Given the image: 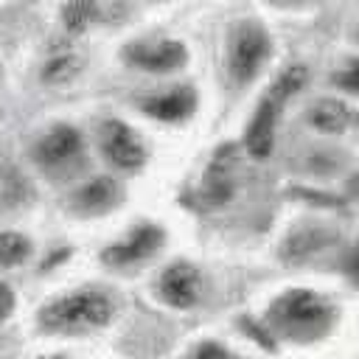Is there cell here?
<instances>
[{"instance_id":"6da1fadb","label":"cell","mask_w":359,"mask_h":359,"mask_svg":"<svg viewBox=\"0 0 359 359\" xmlns=\"http://www.w3.org/2000/svg\"><path fill=\"white\" fill-rule=\"evenodd\" d=\"M112 311L115 303L104 289L84 286L45 303L36 320L48 334H87L104 328L112 320Z\"/></svg>"},{"instance_id":"7a4b0ae2","label":"cell","mask_w":359,"mask_h":359,"mask_svg":"<svg viewBox=\"0 0 359 359\" xmlns=\"http://www.w3.org/2000/svg\"><path fill=\"white\" fill-rule=\"evenodd\" d=\"M303 81H306V70H303L300 65L286 67V70L275 79V84L269 87V93H266L264 101L258 104V109H255V115H252V121H250V126H247V135H244L247 149H250L252 157H266V154L272 151L275 126H278V118H280V112H283V104L303 87Z\"/></svg>"},{"instance_id":"3957f363","label":"cell","mask_w":359,"mask_h":359,"mask_svg":"<svg viewBox=\"0 0 359 359\" xmlns=\"http://www.w3.org/2000/svg\"><path fill=\"white\" fill-rule=\"evenodd\" d=\"M269 53H272V39L261 22H252V20L236 22L227 34V50H224L227 79L236 87L250 84L266 65Z\"/></svg>"},{"instance_id":"277c9868","label":"cell","mask_w":359,"mask_h":359,"mask_svg":"<svg viewBox=\"0 0 359 359\" xmlns=\"http://www.w3.org/2000/svg\"><path fill=\"white\" fill-rule=\"evenodd\" d=\"M34 163L48 180H70L84 165V137L70 123H56L34 143Z\"/></svg>"},{"instance_id":"5b68a950","label":"cell","mask_w":359,"mask_h":359,"mask_svg":"<svg viewBox=\"0 0 359 359\" xmlns=\"http://www.w3.org/2000/svg\"><path fill=\"white\" fill-rule=\"evenodd\" d=\"M331 306L314 294V292H286L283 297L275 300L272 306V323L294 339H311L320 337L331 325Z\"/></svg>"},{"instance_id":"8992f818","label":"cell","mask_w":359,"mask_h":359,"mask_svg":"<svg viewBox=\"0 0 359 359\" xmlns=\"http://www.w3.org/2000/svg\"><path fill=\"white\" fill-rule=\"evenodd\" d=\"M98 146H101L104 160L112 168L126 171V174L140 171L146 165V157H149L140 135L129 123L115 121V118H109V121L101 123V129H98Z\"/></svg>"},{"instance_id":"52a82bcc","label":"cell","mask_w":359,"mask_h":359,"mask_svg":"<svg viewBox=\"0 0 359 359\" xmlns=\"http://www.w3.org/2000/svg\"><path fill=\"white\" fill-rule=\"evenodd\" d=\"M123 62L146 73H174L188 62V50L177 39H137L123 48Z\"/></svg>"},{"instance_id":"ba28073f","label":"cell","mask_w":359,"mask_h":359,"mask_svg":"<svg viewBox=\"0 0 359 359\" xmlns=\"http://www.w3.org/2000/svg\"><path fill=\"white\" fill-rule=\"evenodd\" d=\"M163 238L165 236H163V230L157 224L143 222V224L132 227L121 241H115L112 247H107L101 258L109 266H132V264H140V261L151 258L163 247Z\"/></svg>"},{"instance_id":"9c48e42d","label":"cell","mask_w":359,"mask_h":359,"mask_svg":"<svg viewBox=\"0 0 359 359\" xmlns=\"http://www.w3.org/2000/svg\"><path fill=\"white\" fill-rule=\"evenodd\" d=\"M157 292L160 297L174 306V309H191L196 300H199V292H202V275L194 264L188 261H177L171 266L163 269L160 280H157Z\"/></svg>"},{"instance_id":"30bf717a","label":"cell","mask_w":359,"mask_h":359,"mask_svg":"<svg viewBox=\"0 0 359 359\" xmlns=\"http://www.w3.org/2000/svg\"><path fill=\"white\" fill-rule=\"evenodd\" d=\"M140 109L154 121L182 123L196 112V90L188 84H180V87L146 95V98H140Z\"/></svg>"},{"instance_id":"8fae6325","label":"cell","mask_w":359,"mask_h":359,"mask_svg":"<svg viewBox=\"0 0 359 359\" xmlns=\"http://www.w3.org/2000/svg\"><path fill=\"white\" fill-rule=\"evenodd\" d=\"M118 202H121V188L109 177H95V180L84 182L81 188H76L70 196V208L79 216H101V213L112 210Z\"/></svg>"},{"instance_id":"7c38bea8","label":"cell","mask_w":359,"mask_h":359,"mask_svg":"<svg viewBox=\"0 0 359 359\" xmlns=\"http://www.w3.org/2000/svg\"><path fill=\"white\" fill-rule=\"evenodd\" d=\"M81 65L84 62H81L79 53H73V50H56V53L48 56V62L42 67V79L48 84H67L70 79L79 76Z\"/></svg>"},{"instance_id":"4fadbf2b","label":"cell","mask_w":359,"mask_h":359,"mask_svg":"<svg viewBox=\"0 0 359 359\" xmlns=\"http://www.w3.org/2000/svg\"><path fill=\"white\" fill-rule=\"evenodd\" d=\"M31 238L22 236V233H14V230H0V269H11V266H20L31 258Z\"/></svg>"},{"instance_id":"5bb4252c","label":"cell","mask_w":359,"mask_h":359,"mask_svg":"<svg viewBox=\"0 0 359 359\" xmlns=\"http://www.w3.org/2000/svg\"><path fill=\"white\" fill-rule=\"evenodd\" d=\"M311 126H317L320 132H339L348 123V109L337 101H320L311 112H309Z\"/></svg>"},{"instance_id":"9a60e30c","label":"cell","mask_w":359,"mask_h":359,"mask_svg":"<svg viewBox=\"0 0 359 359\" xmlns=\"http://www.w3.org/2000/svg\"><path fill=\"white\" fill-rule=\"evenodd\" d=\"M95 20H98V8H95L93 0H70L62 11V22H65L67 34H81Z\"/></svg>"},{"instance_id":"2e32d148","label":"cell","mask_w":359,"mask_h":359,"mask_svg":"<svg viewBox=\"0 0 359 359\" xmlns=\"http://www.w3.org/2000/svg\"><path fill=\"white\" fill-rule=\"evenodd\" d=\"M337 84L345 87V90H351V93H359V59L351 62V65L337 76Z\"/></svg>"},{"instance_id":"e0dca14e","label":"cell","mask_w":359,"mask_h":359,"mask_svg":"<svg viewBox=\"0 0 359 359\" xmlns=\"http://www.w3.org/2000/svg\"><path fill=\"white\" fill-rule=\"evenodd\" d=\"M11 311H14V292L6 283H0V323L11 317Z\"/></svg>"},{"instance_id":"ac0fdd59","label":"cell","mask_w":359,"mask_h":359,"mask_svg":"<svg viewBox=\"0 0 359 359\" xmlns=\"http://www.w3.org/2000/svg\"><path fill=\"white\" fill-rule=\"evenodd\" d=\"M196 359H230V356H227V351H224V348H219L216 342H205V345L199 348Z\"/></svg>"},{"instance_id":"d6986e66","label":"cell","mask_w":359,"mask_h":359,"mask_svg":"<svg viewBox=\"0 0 359 359\" xmlns=\"http://www.w3.org/2000/svg\"><path fill=\"white\" fill-rule=\"evenodd\" d=\"M348 272H351V278L359 283V250H356V252L348 258Z\"/></svg>"},{"instance_id":"ffe728a7","label":"cell","mask_w":359,"mask_h":359,"mask_svg":"<svg viewBox=\"0 0 359 359\" xmlns=\"http://www.w3.org/2000/svg\"><path fill=\"white\" fill-rule=\"evenodd\" d=\"M275 3H280V6H286V3H294V0H275Z\"/></svg>"}]
</instances>
